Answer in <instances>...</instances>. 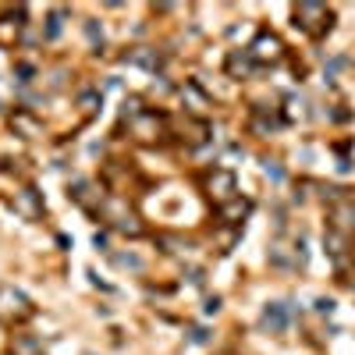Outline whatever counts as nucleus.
<instances>
[{
    "label": "nucleus",
    "mask_w": 355,
    "mask_h": 355,
    "mask_svg": "<svg viewBox=\"0 0 355 355\" xmlns=\"http://www.w3.org/2000/svg\"><path fill=\"white\" fill-rule=\"evenodd\" d=\"M291 18H295V28H302V33L309 36V40H323L334 28V8H327V4H295L291 8Z\"/></svg>",
    "instance_id": "1"
},
{
    "label": "nucleus",
    "mask_w": 355,
    "mask_h": 355,
    "mask_svg": "<svg viewBox=\"0 0 355 355\" xmlns=\"http://www.w3.org/2000/svg\"><path fill=\"white\" fill-rule=\"evenodd\" d=\"M160 128H164V117H157L153 110H146V114H139L135 121H132V132L142 139V142H153L157 135H160Z\"/></svg>",
    "instance_id": "9"
},
{
    "label": "nucleus",
    "mask_w": 355,
    "mask_h": 355,
    "mask_svg": "<svg viewBox=\"0 0 355 355\" xmlns=\"http://www.w3.org/2000/svg\"><path fill=\"white\" fill-rule=\"evenodd\" d=\"M327 227L338 239H355V196H345V189H334V202L327 210Z\"/></svg>",
    "instance_id": "2"
},
{
    "label": "nucleus",
    "mask_w": 355,
    "mask_h": 355,
    "mask_svg": "<svg viewBox=\"0 0 355 355\" xmlns=\"http://www.w3.org/2000/svg\"><path fill=\"white\" fill-rule=\"evenodd\" d=\"M128 61H132V64H142V68H157L160 57H157V50H150V46H139V50L128 53Z\"/></svg>",
    "instance_id": "15"
},
{
    "label": "nucleus",
    "mask_w": 355,
    "mask_h": 355,
    "mask_svg": "<svg viewBox=\"0 0 355 355\" xmlns=\"http://www.w3.org/2000/svg\"><path fill=\"white\" fill-rule=\"evenodd\" d=\"M249 214H252V202L242 199V196H239V199H231L227 206H220V220H224V224H242Z\"/></svg>",
    "instance_id": "11"
},
{
    "label": "nucleus",
    "mask_w": 355,
    "mask_h": 355,
    "mask_svg": "<svg viewBox=\"0 0 355 355\" xmlns=\"http://www.w3.org/2000/svg\"><path fill=\"white\" fill-rule=\"evenodd\" d=\"M11 355H43V345L33 334H15L11 338Z\"/></svg>",
    "instance_id": "14"
},
{
    "label": "nucleus",
    "mask_w": 355,
    "mask_h": 355,
    "mask_svg": "<svg viewBox=\"0 0 355 355\" xmlns=\"http://www.w3.org/2000/svg\"><path fill=\"white\" fill-rule=\"evenodd\" d=\"M245 53L252 57V64H259V68H274V64L284 61V43H281L277 33H270V28H259L256 40L245 46Z\"/></svg>",
    "instance_id": "3"
},
{
    "label": "nucleus",
    "mask_w": 355,
    "mask_h": 355,
    "mask_svg": "<svg viewBox=\"0 0 355 355\" xmlns=\"http://www.w3.org/2000/svg\"><path fill=\"white\" fill-rule=\"evenodd\" d=\"M61 25H64V11H53V15L46 18V36L53 40L57 33H61Z\"/></svg>",
    "instance_id": "17"
},
{
    "label": "nucleus",
    "mask_w": 355,
    "mask_h": 355,
    "mask_svg": "<svg viewBox=\"0 0 355 355\" xmlns=\"http://www.w3.org/2000/svg\"><path fill=\"white\" fill-rule=\"evenodd\" d=\"M15 210H18L25 220H40V217H43L40 192H36V189H21V192L15 196Z\"/></svg>",
    "instance_id": "8"
},
{
    "label": "nucleus",
    "mask_w": 355,
    "mask_h": 355,
    "mask_svg": "<svg viewBox=\"0 0 355 355\" xmlns=\"http://www.w3.org/2000/svg\"><path fill=\"white\" fill-rule=\"evenodd\" d=\"M71 199L82 206V210L96 214V217H100L103 202H107V196H103V189H100L96 182H75V189H71Z\"/></svg>",
    "instance_id": "7"
},
{
    "label": "nucleus",
    "mask_w": 355,
    "mask_h": 355,
    "mask_svg": "<svg viewBox=\"0 0 355 355\" xmlns=\"http://www.w3.org/2000/svg\"><path fill=\"white\" fill-rule=\"evenodd\" d=\"M100 217H103L114 231L128 234V239H139V234L146 231L142 220H139V214L125 206V199H107V202H103V210H100Z\"/></svg>",
    "instance_id": "4"
},
{
    "label": "nucleus",
    "mask_w": 355,
    "mask_h": 355,
    "mask_svg": "<svg viewBox=\"0 0 355 355\" xmlns=\"http://www.w3.org/2000/svg\"><path fill=\"white\" fill-rule=\"evenodd\" d=\"M11 125L18 128V132H25V139H36V135H43V125L36 121L33 114H25V110H18V114H11Z\"/></svg>",
    "instance_id": "13"
},
{
    "label": "nucleus",
    "mask_w": 355,
    "mask_h": 355,
    "mask_svg": "<svg viewBox=\"0 0 355 355\" xmlns=\"http://www.w3.org/2000/svg\"><path fill=\"white\" fill-rule=\"evenodd\" d=\"M252 68H256V64H252V57H249L245 50H234V53L227 57V75H234V78H245Z\"/></svg>",
    "instance_id": "12"
},
{
    "label": "nucleus",
    "mask_w": 355,
    "mask_h": 355,
    "mask_svg": "<svg viewBox=\"0 0 355 355\" xmlns=\"http://www.w3.org/2000/svg\"><path fill=\"white\" fill-rule=\"evenodd\" d=\"M281 125H284V117H281L277 110L252 107V121H249V128H252L256 135H263V132H274V128H281Z\"/></svg>",
    "instance_id": "10"
},
{
    "label": "nucleus",
    "mask_w": 355,
    "mask_h": 355,
    "mask_svg": "<svg viewBox=\"0 0 355 355\" xmlns=\"http://www.w3.org/2000/svg\"><path fill=\"white\" fill-rule=\"evenodd\" d=\"M263 323H266L270 331H281V327H284V313H281V306H270V309H266V313H263Z\"/></svg>",
    "instance_id": "16"
},
{
    "label": "nucleus",
    "mask_w": 355,
    "mask_h": 355,
    "mask_svg": "<svg viewBox=\"0 0 355 355\" xmlns=\"http://www.w3.org/2000/svg\"><path fill=\"white\" fill-rule=\"evenodd\" d=\"M206 192H210V199L220 206H227L231 199H239V182H234V174L227 167H214L210 174H206Z\"/></svg>",
    "instance_id": "6"
},
{
    "label": "nucleus",
    "mask_w": 355,
    "mask_h": 355,
    "mask_svg": "<svg viewBox=\"0 0 355 355\" xmlns=\"http://www.w3.org/2000/svg\"><path fill=\"white\" fill-rule=\"evenodd\" d=\"M33 316V302L11 284H0V320L4 323H21Z\"/></svg>",
    "instance_id": "5"
}]
</instances>
